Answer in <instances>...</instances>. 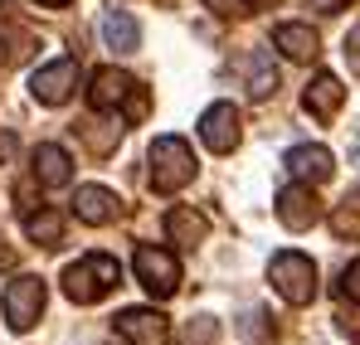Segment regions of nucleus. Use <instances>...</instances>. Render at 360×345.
I'll return each instance as SVG.
<instances>
[{"instance_id": "obj_1", "label": "nucleus", "mask_w": 360, "mask_h": 345, "mask_svg": "<svg viewBox=\"0 0 360 345\" xmlns=\"http://www.w3.org/2000/svg\"><path fill=\"white\" fill-rule=\"evenodd\" d=\"M117 282H122V263L108 258V253H88V258H78V263L63 268V297L78 301V306L103 301Z\"/></svg>"}, {"instance_id": "obj_2", "label": "nucleus", "mask_w": 360, "mask_h": 345, "mask_svg": "<svg viewBox=\"0 0 360 345\" xmlns=\"http://www.w3.org/2000/svg\"><path fill=\"white\" fill-rule=\"evenodd\" d=\"M195 180V151L185 136H156L151 141V190L176 195Z\"/></svg>"}, {"instance_id": "obj_3", "label": "nucleus", "mask_w": 360, "mask_h": 345, "mask_svg": "<svg viewBox=\"0 0 360 345\" xmlns=\"http://www.w3.org/2000/svg\"><path fill=\"white\" fill-rule=\"evenodd\" d=\"M268 282L273 292L283 297V301H292V306H307L311 297H316V263L307 258V253H273V263H268Z\"/></svg>"}, {"instance_id": "obj_4", "label": "nucleus", "mask_w": 360, "mask_h": 345, "mask_svg": "<svg viewBox=\"0 0 360 345\" xmlns=\"http://www.w3.org/2000/svg\"><path fill=\"white\" fill-rule=\"evenodd\" d=\"M131 268H136V282L151 292L156 301H166V297H176V292H180L176 253H166V248H156V243H141L136 258H131Z\"/></svg>"}, {"instance_id": "obj_5", "label": "nucleus", "mask_w": 360, "mask_h": 345, "mask_svg": "<svg viewBox=\"0 0 360 345\" xmlns=\"http://www.w3.org/2000/svg\"><path fill=\"white\" fill-rule=\"evenodd\" d=\"M39 311H44V282L30 278V273H20L5 287V321H10V331H30L39 321Z\"/></svg>"}, {"instance_id": "obj_6", "label": "nucleus", "mask_w": 360, "mask_h": 345, "mask_svg": "<svg viewBox=\"0 0 360 345\" xmlns=\"http://www.w3.org/2000/svg\"><path fill=\"white\" fill-rule=\"evenodd\" d=\"M73 88H78V63L73 58H54V63L34 68V78H30V93L44 108H63L73 98Z\"/></svg>"}, {"instance_id": "obj_7", "label": "nucleus", "mask_w": 360, "mask_h": 345, "mask_svg": "<svg viewBox=\"0 0 360 345\" xmlns=\"http://www.w3.org/2000/svg\"><path fill=\"white\" fill-rule=\"evenodd\" d=\"M243 136V117L234 103H214V108H205V117H200V141L214 151V156H229L234 146H239Z\"/></svg>"}, {"instance_id": "obj_8", "label": "nucleus", "mask_w": 360, "mask_h": 345, "mask_svg": "<svg viewBox=\"0 0 360 345\" xmlns=\"http://www.w3.org/2000/svg\"><path fill=\"white\" fill-rule=\"evenodd\" d=\"M117 336L127 345H166L171 326L156 306H127V311H117Z\"/></svg>"}, {"instance_id": "obj_9", "label": "nucleus", "mask_w": 360, "mask_h": 345, "mask_svg": "<svg viewBox=\"0 0 360 345\" xmlns=\"http://www.w3.org/2000/svg\"><path fill=\"white\" fill-rule=\"evenodd\" d=\"M141 83L131 78V73H122V68H103V73H93V88H88V108L93 112H117L122 103L136 93Z\"/></svg>"}, {"instance_id": "obj_10", "label": "nucleus", "mask_w": 360, "mask_h": 345, "mask_svg": "<svg viewBox=\"0 0 360 345\" xmlns=\"http://www.w3.org/2000/svg\"><path fill=\"white\" fill-rule=\"evenodd\" d=\"M278 219L288 224L292 233H302V229H311L316 219H321V204H316V195H311V185H288L283 195H278Z\"/></svg>"}, {"instance_id": "obj_11", "label": "nucleus", "mask_w": 360, "mask_h": 345, "mask_svg": "<svg viewBox=\"0 0 360 345\" xmlns=\"http://www.w3.org/2000/svg\"><path fill=\"white\" fill-rule=\"evenodd\" d=\"M341 103H346V88H341L336 73H316L307 83V93H302V108L316 117V122H331V117L341 112Z\"/></svg>"}, {"instance_id": "obj_12", "label": "nucleus", "mask_w": 360, "mask_h": 345, "mask_svg": "<svg viewBox=\"0 0 360 345\" xmlns=\"http://www.w3.org/2000/svg\"><path fill=\"white\" fill-rule=\"evenodd\" d=\"M273 49H283V58H292V63H311V58L321 54V39H316V30H311V25L288 20V25H278V30H273Z\"/></svg>"}, {"instance_id": "obj_13", "label": "nucleus", "mask_w": 360, "mask_h": 345, "mask_svg": "<svg viewBox=\"0 0 360 345\" xmlns=\"http://www.w3.org/2000/svg\"><path fill=\"white\" fill-rule=\"evenodd\" d=\"M117 195L108 190V185H78V195H73V214L83 219V224H112L117 219Z\"/></svg>"}, {"instance_id": "obj_14", "label": "nucleus", "mask_w": 360, "mask_h": 345, "mask_svg": "<svg viewBox=\"0 0 360 345\" xmlns=\"http://www.w3.org/2000/svg\"><path fill=\"white\" fill-rule=\"evenodd\" d=\"M288 171L297 175L302 185H321V180H331V171H336V161H331V151L326 146H292L288 151Z\"/></svg>"}, {"instance_id": "obj_15", "label": "nucleus", "mask_w": 360, "mask_h": 345, "mask_svg": "<svg viewBox=\"0 0 360 345\" xmlns=\"http://www.w3.org/2000/svg\"><path fill=\"white\" fill-rule=\"evenodd\" d=\"M103 44L112 49V54H136L141 49V25H136V15L131 10H108L103 15Z\"/></svg>"}, {"instance_id": "obj_16", "label": "nucleus", "mask_w": 360, "mask_h": 345, "mask_svg": "<svg viewBox=\"0 0 360 345\" xmlns=\"http://www.w3.org/2000/svg\"><path fill=\"white\" fill-rule=\"evenodd\" d=\"M239 68H243V78H248V98H258V103H263V98H273V93H278V63H273L268 49L243 54Z\"/></svg>"}, {"instance_id": "obj_17", "label": "nucleus", "mask_w": 360, "mask_h": 345, "mask_svg": "<svg viewBox=\"0 0 360 345\" xmlns=\"http://www.w3.org/2000/svg\"><path fill=\"white\" fill-rule=\"evenodd\" d=\"M34 180L44 185V190H59L73 180V161H68V151L54 146V141H44V146H34Z\"/></svg>"}, {"instance_id": "obj_18", "label": "nucleus", "mask_w": 360, "mask_h": 345, "mask_svg": "<svg viewBox=\"0 0 360 345\" xmlns=\"http://www.w3.org/2000/svg\"><path fill=\"white\" fill-rule=\"evenodd\" d=\"M205 233H210L205 214H195V209H185V204L166 214V238H171V243H180V248H195V243H205Z\"/></svg>"}, {"instance_id": "obj_19", "label": "nucleus", "mask_w": 360, "mask_h": 345, "mask_svg": "<svg viewBox=\"0 0 360 345\" xmlns=\"http://www.w3.org/2000/svg\"><path fill=\"white\" fill-rule=\"evenodd\" d=\"M25 233H30L39 248H59L63 243V214L59 209H34V214L25 219Z\"/></svg>"}, {"instance_id": "obj_20", "label": "nucleus", "mask_w": 360, "mask_h": 345, "mask_svg": "<svg viewBox=\"0 0 360 345\" xmlns=\"http://www.w3.org/2000/svg\"><path fill=\"white\" fill-rule=\"evenodd\" d=\"M30 49H34V39H30V34H20V30H0V73H5V68H15Z\"/></svg>"}, {"instance_id": "obj_21", "label": "nucleus", "mask_w": 360, "mask_h": 345, "mask_svg": "<svg viewBox=\"0 0 360 345\" xmlns=\"http://www.w3.org/2000/svg\"><path fill=\"white\" fill-rule=\"evenodd\" d=\"M214 336H219V321L214 316H190L180 326V345H214Z\"/></svg>"}, {"instance_id": "obj_22", "label": "nucleus", "mask_w": 360, "mask_h": 345, "mask_svg": "<svg viewBox=\"0 0 360 345\" xmlns=\"http://www.w3.org/2000/svg\"><path fill=\"white\" fill-rule=\"evenodd\" d=\"M331 233H336V238H360V214L351 209V204L331 214Z\"/></svg>"}, {"instance_id": "obj_23", "label": "nucleus", "mask_w": 360, "mask_h": 345, "mask_svg": "<svg viewBox=\"0 0 360 345\" xmlns=\"http://www.w3.org/2000/svg\"><path fill=\"white\" fill-rule=\"evenodd\" d=\"M341 297H346V301H360V258L341 273Z\"/></svg>"}, {"instance_id": "obj_24", "label": "nucleus", "mask_w": 360, "mask_h": 345, "mask_svg": "<svg viewBox=\"0 0 360 345\" xmlns=\"http://www.w3.org/2000/svg\"><path fill=\"white\" fill-rule=\"evenodd\" d=\"M214 15H224V20H239V15H248V0H205Z\"/></svg>"}, {"instance_id": "obj_25", "label": "nucleus", "mask_w": 360, "mask_h": 345, "mask_svg": "<svg viewBox=\"0 0 360 345\" xmlns=\"http://www.w3.org/2000/svg\"><path fill=\"white\" fill-rule=\"evenodd\" d=\"M10 156H15V136H10V131H0V161H10Z\"/></svg>"}, {"instance_id": "obj_26", "label": "nucleus", "mask_w": 360, "mask_h": 345, "mask_svg": "<svg viewBox=\"0 0 360 345\" xmlns=\"http://www.w3.org/2000/svg\"><path fill=\"white\" fill-rule=\"evenodd\" d=\"M351 0H316V10H326V15H336V10H346Z\"/></svg>"}, {"instance_id": "obj_27", "label": "nucleus", "mask_w": 360, "mask_h": 345, "mask_svg": "<svg viewBox=\"0 0 360 345\" xmlns=\"http://www.w3.org/2000/svg\"><path fill=\"white\" fill-rule=\"evenodd\" d=\"M346 54H351V63H360V30L346 39Z\"/></svg>"}, {"instance_id": "obj_28", "label": "nucleus", "mask_w": 360, "mask_h": 345, "mask_svg": "<svg viewBox=\"0 0 360 345\" xmlns=\"http://www.w3.org/2000/svg\"><path fill=\"white\" fill-rule=\"evenodd\" d=\"M351 166H360V136H356V146H351Z\"/></svg>"}, {"instance_id": "obj_29", "label": "nucleus", "mask_w": 360, "mask_h": 345, "mask_svg": "<svg viewBox=\"0 0 360 345\" xmlns=\"http://www.w3.org/2000/svg\"><path fill=\"white\" fill-rule=\"evenodd\" d=\"M39 5H49V10H63V5H68V0H39Z\"/></svg>"}]
</instances>
